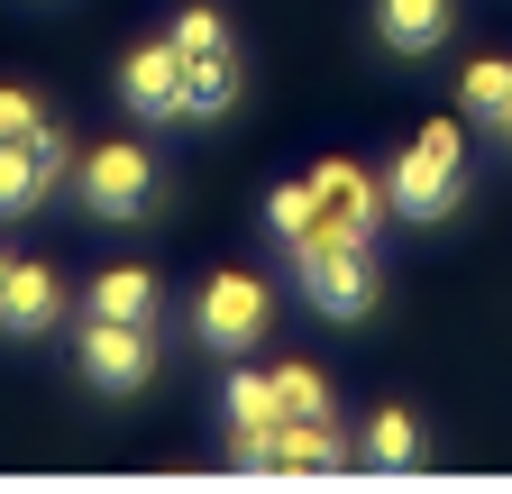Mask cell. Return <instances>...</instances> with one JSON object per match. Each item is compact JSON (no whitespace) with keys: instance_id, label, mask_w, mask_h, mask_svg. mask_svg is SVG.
Here are the masks:
<instances>
[{"instance_id":"ba28073f","label":"cell","mask_w":512,"mask_h":494,"mask_svg":"<svg viewBox=\"0 0 512 494\" xmlns=\"http://www.w3.org/2000/svg\"><path fill=\"white\" fill-rule=\"evenodd\" d=\"M119 101H128V119H183V55H174V37L138 46L119 65Z\"/></svg>"},{"instance_id":"277c9868","label":"cell","mask_w":512,"mask_h":494,"mask_svg":"<svg viewBox=\"0 0 512 494\" xmlns=\"http://www.w3.org/2000/svg\"><path fill=\"white\" fill-rule=\"evenodd\" d=\"M83 211L92 220H147L156 211V156L138 138H110L83 156Z\"/></svg>"},{"instance_id":"30bf717a","label":"cell","mask_w":512,"mask_h":494,"mask_svg":"<svg viewBox=\"0 0 512 494\" xmlns=\"http://www.w3.org/2000/svg\"><path fill=\"white\" fill-rule=\"evenodd\" d=\"M83 312L92 321H138V330H156V275L147 266H101L92 293H83Z\"/></svg>"},{"instance_id":"9a60e30c","label":"cell","mask_w":512,"mask_h":494,"mask_svg":"<svg viewBox=\"0 0 512 494\" xmlns=\"http://www.w3.org/2000/svg\"><path fill=\"white\" fill-rule=\"evenodd\" d=\"M46 193H55V174L37 165V147L28 138H0V220H28Z\"/></svg>"},{"instance_id":"7a4b0ae2","label":"cell","mask_w":512,"mask_h":494,"mask_svg":"<svg viewBox=\"0 0 512 494\" xmlns=\"http://www.w3.org/2000/svg\"><path fill=\"white\" fill-rule=\"evenodd\" d=\"M384 193H394L403 220H448V211H458V193H467V138H458V119H430V129L394 156Z\"/></svg>"},{"instance_id":"52a82bcc","label":"cell","mask_w":512,"mask_h":494,"mask_svg":"<svg viewBox=\"0 0 512 494\" xmlns=\"http://www.w3.org/2000/svg\"><path fill=\"white\" fill-rule=\"evenodd\" d=\"M220 412H229V458H238V467H275V440H284L275 376H229Z\"/></svg>"},{"instance_id":"ac0fdd59","label":"cell","mask_w":512,"mask_h":494,"mask_svg":"<svg viewBox=\"0 0 512 494\" xmlns=\"http://www.w3.org/2000/svg\"><path fill=\"white\" fill-rule=\"evenodd\" d=\"M275 403H284V421H330V376L320 366H275Z\"/></svg>"},{"instance_id":"2e32d148","label":"cell","mask_w":512,"mask_h":494,"mask_svg":"<svg viewBox=\"0 0 512 494\" xmlns=\"http://www.w3.org/2000/svg\"><path fill=\"white\" fill-rule=\"evenodd\" d=\"M458 101H467V119H494V129H503V110H512V55H485V65H467Z\"/></svg>"},{"instance_id":"44dd1931","label":"cell","mask_w":512,"mask_h":494,"mask_svg":"<svg viewBox=\"0 0 512 494\" xmlns=\"http://www.w3.org/2000/svg\"><path fill=\"white\" fill-rule=\"evenodd\" d=\"M0 284H10V257H0Z\"/></svg>"},{"instance_id":"3957f363","label":"cell","mask_w":512,"mask_h":494,"mask_svg":"<svg viewBox=\"0 0 512 494\" xmlns=\"http://www.w3.org/2000/svg\"><path fill=\"white\" fill-rule=\"evenodd\" d=\"M74 366H83V385L128 403V394H147L156 385V339L138 321H92L83 312V339H74Z\"/></svg>"},{"instance_id":"4fadbf2b","label":"cell","mask_w":512,"mask_h":494,"mask_svg":"<svg viewBox=\"0 0 512 494\" xmlns=\"http://www.w3.org/2000/svg\"><path fill=\"white\" fill-rule=\"evenodd\" d=\"M430 458V440H421V421L412 412H366V440H357V467H384V476H412Z\"/></svg>"},{"instance_id":"5b68a950","label":"cell","mask_w":512,"mask_h":494,"mask_svg":"<svg viewBox=\"0 0 512 494\" xmlns=\"http://www.w3.org/2000/svg\"><path fill=\"white\" fill-rule=\"evenodd\" d=\"M266 321H275V293L256 284V275H238V266H229V275H211V284H202V302H192V330H202L220 357H247L256 339H266Z\"/></svg>"},{"instance_id":"d6986e66","label":"cell","mask_w":512,"mask_h":494,"mask_svg":"<svg viewBox=\"0 0 512 494\" xmlns=\"http://www.w3.org/2000/svg\"><path fill=\"white\" fill-rule=\"evenodd\" d=\"M174 37V55H211V46H229V28H220V10H202V0H192V10L165 28Z\"/></svg>"},{"instance_id":"7c38bea8","label":"cell","mask_w":512,"mask_h":494,"mask_svg":"<svg viewBox=\"0 0 512 494\" xmlns=\"http://www.w3.org/2000/svg\"><path fill=\"white\" fill-rule=\"evenodd\" d=\"M238 110V55L211 46V55H183V119H229Z\"/></svg>"},{"instance_id":"6da1fadb","label":"cell","mask_w":512,"mask_h":494,"mask_svg":"<svg viewBox=\"0 0 512 494\" xmlns=\"http://www.w3.org/2000/svg\"><path fill=\"white\" fill-rule=\"evenodd\" d=\"M293 284H302V302L320 321H366L375 312V238H348V229H330L320 220L302 247H293Z\"/></svg>"},{"instance_id":"7402d4cb","label":"cell","mask_w":512,"mask_h":494,"mask_svg":"<svg viewBox=\"0 0 512 494\" xmlns=\"http://www.w3.org/2000/svg\"><path fill=\"white\" fill-rule=\"evenodd\" d=\"M503 138H512V110H503Z\"/></svg>"},{"instance_id":"8fae6325","label":"cell","mask_w":512,"mask_h":494,"mask_svg":"<svg viewBox=\"0 0 512 494\" xmlns=\"http://www.w3.org/2000/svg\"><path fill=\"white\" fill-rule=\"evenodd\" d=\"M448 0H375V37L394 46V55H430V46H448Z\"/></svg>"},{"instance_id":"5bb4252c","label":"cell","mask_w":512,"mask_h":494,"mask_svg":"<svg viewBox=\"0 0 512 494\" xmlns=\"http://www.w3.org/2000/svg\"><path fill=\"white\" fill-rule=\"evenodd\" d=\"M302 467H357V440H348L339 421H284L275 476H302Z\"/></svg>"},{"instance_id":"8992f818","label":"cell","mask_w":512,"mask_h":494,"mask_svg":"<svg viewBox=\"0 0 512 494\" xmlns=\"http://www.w3.org/2000/svg\"><path fill=\"white\" fill-rule=\"evenodd\" d=\"M311 183H320V220L348 229V238H375L384 220H394V193H384V174H366V165H348V156H330Z\"/></svg>"},{"instance_id":"e0dca14e","label":"cell","mask_w":512,"mask_h":494,"mask_svg":"<svg viewBox=\"0 0 512 494\" xmlns=\"http://www.w3.org/2000/svg\"><path fill=\"white\" fill-rule=\"evenodd\" d=\"M266 229H275L284 247H302V238L320 229V183H275V202H266Z\"/></svg>"},{"instance_id":"9c48e42d","label":"cell","mask_w":512,"mask_h":494,"mask_svg":"<svg viewBox=\"0 0 512 494\" xmlns=\"http://www.w3.org/2000/svg\"><path fill=\"white\" fill-rule=\"evenodd\" d=\"M55 321H64V284H55V266L10 257V284H0V339H46Z\"/></svg>"},{"instance_id":"ffe728a7","label":"cell","mask_w":512,"mask_h":494,"mask_svg":"<svg viewBox=\"0 0 512 494\" xmlns=\"http://www.w3.org/2000/svg\"><path fill=\"white\" fill-rule=\"evenodd\" d=\"M37 119H46V101H37L28 83H0V138H28Z\"/></svg>"}]
</instances>
